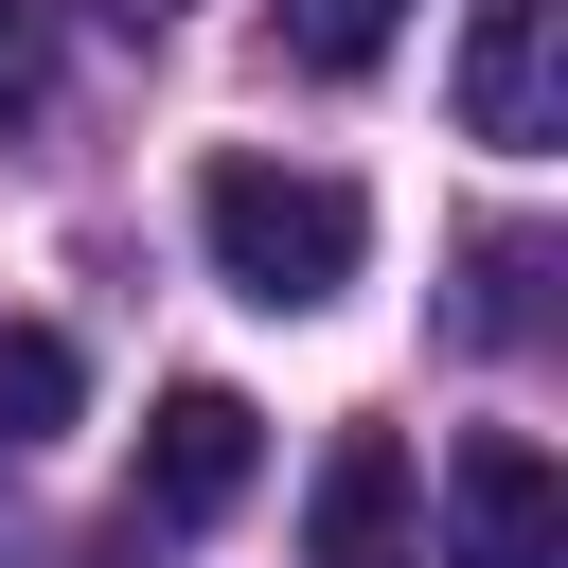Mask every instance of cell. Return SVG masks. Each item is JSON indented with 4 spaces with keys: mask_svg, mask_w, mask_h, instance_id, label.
<instances>
[{
    "mask_svg": "<svg viewBox=\"0 0 568 568\" xmlns=\"http://www.w3.org/2000/svg\"><path fill=\"white\" fill-rule=\"evenodd\" d=\"M195 231H213V266H231L266 320L337 302V284H355V248H373L355 178H320V160H213V178H195Z\"/></svg>",
    "mask_w": 568,
    "mask_h": 568,
    "instance_id": "cell-1",
    "label": "cell"
},
{
    "mask_svg": "<svg viewBox=\"0 0 568 568\" xmlns=\"http://www.w3.org/2000/svg\"><path fill=\"white\" fill-rule=\"evenodd\" d=\"M248 462H266V426H248V390H160V426H142V479H124V532H213L231 497H248Z\"/></svg>",
    "mask_w": 568,
    "mask_h": 568,
    "instance_id": "cell-2",
    "label": "cell"
},
{
    "mask_svg": "<svg viewBox=\"0 0 568 568\" xmlns=\"http://www.w3.org/2000/svg\"><path fill=\"white\" fill-rule=\"evenodd\" d=\"M444 568H568V479L532 426H479L444 462Z\"/></svg>",
    "mask_w": 568,
    "mask_h": 568,
    "instance_id": "cell-3",
    "label": "cell"
},
{
    "mask_svg": "<svg viewBox=\"0 0 568 568\" xmlns=\"http://www.w3.org/2000/svg\"><path fill=\"white\" fill-rule=\"evenodd\" d=\"M550 36H568V0H479V36H462V124L479 142H568V71H550Z\"/></svg>",
    "mask_w": 568,
    "mask_h": 568,
    "instance_id": "cell-4",
    "label": "cell"
},
{
    "mask_svg": "<svg viewBox=\"0 0 568 568\" xmlns=\"http://www.w3.org/2000/svg\"><path fill=\"white\" fill-rule=\"evenodd\" d=\"M302 568H408V444L390 426H337V462L302 497Z\"/></svg>",
    "mask_w": 568,
    "mask_h": 568,
    "instance_id": "cell-5",
    "label": "cell"
},
{
    "mask_svg": "<svg viewBox=\"0 0 568 568\" xmlns=\"http://www.w3.org/2000/svg\"><path fill=\"white\" fill-rule=\"evenodd\" d=\"M532 320H550V248H532V231H479V248H462V337L515 355Z\"/></svg>",
    "mask_w": 568,
    "mask_h": 568,
    "instance_id": "cell-6",
    "label": "cell"
},
{
    "mask_svg": "<svg viewBox=\"0 0 568 568\" xmlns=\"http://www.w3.org/2000/svg\"><path fill=\"white\" fill-rule=\"evenodd\" d=\"M71 390H89V373H71V337H53V320H0V444H53V426H71Z\"/></svg>",
    "mask_w": 568,
    "mask_h": 568,
    "instance_id": "cell-7",
    "label": "cell"
},
{
    "mask_svg": "<svg viewBox=\"0 0 568 568\" xmlns=\"http://www.w3.org/2000/svg\"><path fill=\"white\" fill-rule=\"evenodd\" d=\"M266 18H284V53H302V71H373L408 0H266Z\"/></svg>",
    "mask_w": 568,
    "mask_h": 568,
    "instance_id": "cell-8",
    "label": "cell"
},
{
    "mask_svg": "<svg viewBox=\"0 0 568 568\" xmlns=\"http://www.w3.org/2000/svg\"><path fill=\"white\" fill-rule=\"evenodd\" d=\"M36 106H53V18H36V0H0V142H18Z\"/></svg>",
    "mask_w": 568,
    "mask_h": 568,
    "instance_id": "cell-9",
    "label": "cell"
},
{
    "mask_svg": "<svg viewBox=\"0 0 568 568\" xmlns=\"http://www.w3.org/2000/svg\"><path fill=\"white\" fill-rule=\"evenodd\" d=\"M89 18H124V36H160V18H195V0H89Z\"/></svg>",
    "mask_w": 568,
    "mask_h": 568,
    "instance_id": "cell-10",
    "label": "cell"
}]
</instances>
